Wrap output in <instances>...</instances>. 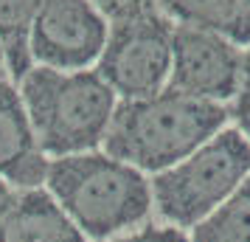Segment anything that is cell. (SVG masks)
Listing matches in <instances>:
<instances>
[{
	"instance_id": "1",
	"label": "cell",
	"mask_w": 250,
	"mask_h": 242,
	"mask_svg": "<svg viewBox=\"0 0 250 242\" xmlns=\"http://www.w3.org/2000/svg\"><path fill=\"white\" fill-rule=\"evenodd\" d=\"M225 104L203 102L180 90H163L141 99H118L104 152L146 175L169 169L208 138L228 127Z\"/></svg>"
},
{
	"instance_id": "2",
	"label": "cell",
	"mask_w": 250,
	"mask_h": 242,
	"mask_svg": "<svg viewBox=\"0 0 250 242\" xmlns=\"http://www.w3.org/2000/svg\"><path fill=\"white\" fill-rule=\"evenodd\" d=\"M45 189L73 225L96 242L141 228L152 214V180L107 152L51 158Z\"/></svg>"
},
{
	"instance_id": "3",
	"label": "cell",
	"mask_w": 250,
	"mask_h": 242,
	"mask_svg": "<svg viewBox=\"0 0 250 242\" xmlns=\"http://www.w3.org/2000/svg\"><path fill=\"white\" fill-rule=\"evenodd\" d=\"M17 88L48 158L82 155L104 147L118 96L96 68L57 70L34 65Z\"/></svg>"
},
{
	"instance_id": "4",
	"label": "cell",
	"mask_w": 250,
	"mask_h": 242,
	"mask_svg": "<svg viewBox=\"0 0 250 242\" xmlns=\"http://www.w3.org/2000/svg\"><path fill=\"white\" fill-rule=\"evenodd\" d=\"M248 177L250 141L236 127H225L188 158L152 177V203L163 222L194 228Z\"/></svg>"
},
{
	"instance_id": "5",
	"label": "cell",
	"mask_w": 250,
	"mask_h": 242,
	"mask_svg": "<svg viewBox=\"0 0 250 242\" xmlns=\"http://www.w3.org/2000/svg\"><path fill=\"white\" fill-rule=\"evenodd\" d=\"M174 23L155 6L110 20V34L96 70L118 99H141L169 88Z\"/></svg>"
},
{
	"instance_id": "6",
	"label": "cell",
	"mask_w": 250,
	"mask_h": 242,
	"mask_svg": "<svg viewBox=\"0 0 250 242\" xmlns=\"http://www.w3.org/2000/svg\"><path fill=\"white\" fill-rule=\"evenodd\" d=\"M107 34L110 20L90 0H42L31 31L34 65L87 70L102 57Z\"/></svg>"
},
{
	"instance_id": "7",
	"label": "cell",
	"mask_w": 250,
	"mask_h": 242,
	"mask_svg": "<svg viewBox=\"0 0 250 242\" xmlns=\"http://www.w3.org/2000/svg\"><path fill=\"white\" fill-rule=\"evenodd\" d=\"M245 48L225 37L174 25L169 88L214 104H230L242 79Z\"/></svg>"
},
{
	"instance_id": "8",
	"label": "cell",
	"mask_w": 250,
	"mask_h": 242,
	"mask_svg": "<svg viewBox=\"0 0 250 242\" xmlns=\"http://www.w3.org/2000/svg\"><path fill=\"white\" fill-rule=\"evenodd\" d=\"M48 163L51 158L34 135L20 88L0 76V177L14 189H34L45 183Z\"/></svg>"
},
{
	"instance_id": "9",
	"label": "cell",
	"mask_w": 250,
	"mask_h": 242,
	"mask_svg": "<svg viewBox=\"0 0 250 242\" xmlns=\"http://www.w3.org/2000/svg\"><path fill=\"white\" fill-rule=\"evenodd\" d=\"M0 242H90L62 211L48 189H17L12 208L0 220Z\"/></svg>"
},
{
	"instance_id": "10",
	"label": "cell",
	"mask_w": 250,
	"mask_h": 242,
	"mask_svg": "<svg viewBox=\"0 0 250 242\" xmlns=\"http://www.w3.org/2000/svg\"><path fill=\"white\" fill-rule=\"evenodd\" d=\"M158 9L174 25H188L211 31L236 43L250 45V0H155Z\"/></svg>"
},
{
	"instance_id": "11",
	"label": "cell",
	"mask_w": 250,
	"mask_h": 242,
	"mask_svg": "<svg viewBox=\"0 0 250 242\" xmlns=\"http://www.w3.org/2000/svg\"><path fill=\"white\" fill-rule=\"evenodd\" d=\"M40 6L42 0H0V48H3L9 79L17 85L34 68L31 31Z\"/></svg>"
},
{
	"instance_id": "12",
	"label": "cell",
	"mask_w": 250,
	"mask_h": 242,
	"mask_svg": "<svg viewBox=\"0 0 250 242\" xmlns=\"http://www.w3.org/2000/svg\"><path fill=\"white\" fill-rule=\"evenodd\" d=\"M191 242H250V177L191 228Z\"/></svg>"
},
{
	"instance_id": "13",
	"label": "cell",
	"mask_w": 250,
	"mask_h": 242,
	"mask_svg": "<svg viewBox=\"0 0 250 242\" xmlns=\"http://www.w3.org/2000/svg\"><path fill=\"white\" fill-rule=\"evenodd\" d=\"M228 115L233 121V127L250 141V45L245 48V62H242V79H239L236 96L230 99Z\"/></svg>"
},
{
	"instance_id": "14",
	"label": "cell",
	"mask_w": 250,
	"mask_h": 242,
	"mask_svg": "<svg viewBox=\"0 0 250 242\" xmlns=\"http://www.w3.org/2000/svg\"><path fill=\"white\" fill-rule=\"evenodd\" d=\"M107 242H191V237L183 228L169 225V222H149V225H141V228L121 234V237Z\"/></svg>"
},
{
	"instance_id": "15",
	"label": "cell",
	"mask_w": 250,
	"mask_h": 242,
	"mask_svg": "<svg viewBox=\"0 0 250 242\" xmlns=\"http://www.w3.org/2000/svg\"><path fill=\"white\" fill-rule=\"evenodd\" d=\"M90 3H96V6L107 14V20L121 17V14H129V12H135V9L155 6V0H90Z\"/></svg>"
},
{
	"instance_id": "16",
	"label": "cell",
	"mask_w": 250,
	"mask_h": 242,
	"mask_svg": "<svg viewBox=\"0 0 250 242\" xmlns=\"http://www.w3.org/2000/svg\"><path fill=\"white\" fill-rule=\"evenodd\" d=\"M14 197H17V189H14L6 177H0V220L6 217V211L12 208Z\"/></svg>"
},
{
	"instance_id": "17",
	"label": "cell",
	"mask_w": 250,
	"mask_h": 242,
	"mask_svg": "<svg viewBox=\"0 0 250 242\" xmlns=\"http://www.w3.org/2000/svg\"><path fill=\"white\" fill-rule=\"evenodd\" d=\"M6 70V59H3V48H0V73Z\"/></svg>"
}]
</instances>
